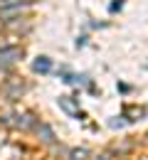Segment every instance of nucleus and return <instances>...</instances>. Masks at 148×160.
Wrapping results in <instances>:
<instances>
[{"label": "nucleus", "instance_id": "f257e3e1", "mask_svg": "<svg viewBox=\"0 0 148 160\" xmlns=\"http://www.w3.org/2000/svg\"><path fill=\"white\" fill-rule=\"evenodd\" d=\"M20 57H22V49H20V47H3V49H0V69L13 67Z\"/></svg>", "mask_w": 148, "mask_h": 160}, {"label": "nucleus", "instance_id": "f03ea898", "mask_svg": "<svg viewBox=\"0 0 148 160\" xmlns=\"http://www.w3.org/2000/svg\"><path fill=\"white\" fill-rule=\"evenodd\" d=\"M57 103H59V108H62V111H67V113H69V116H72V118H86L84 116V111H79V106H77V101L72 99V96H59V99H57Z\"/></svg>", "mask_w": 148, "mask_h": 160}, {"label": "nucleus", "instance_id": "7ed1b4c3", "mask_svg": "<svg viewBox=\"0 0 148 160\" xmlns=\"http://www.w3.org/2000/svg\"><path fill=\"white\" fill-rule=\"evenodd\" d=\"M35 131H37V136H40V138H42L47 145H54V143H57V138H54V131H52L47 123H37V126H35Z\"/></svg>", "mask_w": 148, "mask_h": 160}, {"label": "nucleus", "instance_id": "20e7f679", "mask_svg": "<svg viewBox=\"0 0 148 160\" xmlns=\"http://www.w3.org/2000/svg\"><path fill=\"white\" fill-rule=\"evenodd\" d=\"M32 72H37V74H49L52 72V59L49 57H37V59L32 62Z\"/></svg>", "mask_w": 148, "mask_h": 160}, {"label": "nucleus", "instance_id": "39448f33", "mask_svg": "<svg viewBox=\"0 0 148 160\" xmlns=\"http://www.w3.org/2000/svg\"><path fill=\"white\" fill-rule=\"evenodd\" d=\"M86 155H89V150H86V148H77V150H69V158H72V160H84Z\"/></svg>", "mask_w": 148, "mask_h": 160}, {"label": "nucleus", "instance_id": "423d86ee", "mask_svg": "<svg viewBox=\"0 0 148 160\" xmlns=\"http://www.w3.org/2000/svg\"><path fill=\"white\" fill-rule=\"evenodd\" d=\"M121 8H124V0H116V2H111V5H109V10H111V12H116V10H121Z\"/></svg>", "mask_w": 148, "mask_h": 160}, {"label": "nucleus", "instance_id": "0eeeda50", "mask_svg": "<svg viewBox=\"0 0 148 160\" xmlns=\"http://www.w3.org/2000/svg\"><path fill=\"white\" fill-rule=\"evenodd\" d=\"M116 86H119V91H121V94H128V91H131V86H128V84H121V81H119Z\"/></svg>", "mask_w": 148, "mask_h": 160}, {"label": "nucleus", "instance_id": "6e6552de", "mask_svg": "<svg viewBox=\"0 0 148 160\" xmlns=\"http://www.w3.org/2000/svg\"><path fill=\"white\" fill-rule=\"evenodd\" d=\"M84 44H86V35H82V37L77 40V49H79V47H84Z\"/></svg>", "mask_w": 148, "mask_h": 160}]
</instances>
